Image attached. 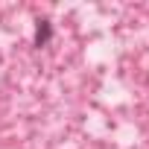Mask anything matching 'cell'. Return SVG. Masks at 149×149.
<instances>
[{
	"mask_svg": "<svg viewBox=\"0 0 149 149\" xmlns=\"http://www.w3.org/2000/svg\"><path fill=\"white\" fill-rule=\"evenodd\" d=\"M50 38H53V24H50L47 18H41L38 26H35V47H47Z\"/></svg>",
	"mask_w": 149,
	"mask_h": 149,
	"instance_id": "obj_1",
	"label": "cell"
}]
</instances>
